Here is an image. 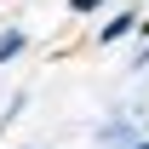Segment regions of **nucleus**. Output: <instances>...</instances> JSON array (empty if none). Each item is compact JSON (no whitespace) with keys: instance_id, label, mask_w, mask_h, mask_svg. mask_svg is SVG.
I'll list each match as a JSON object with an SVG mask.
<instances>
[{"instance_id":"nucleus-1","label":"nucleus","mask_w":149,"mask_h":149,"mask_svg":"<svg viewBox=\"0 0 149 149\" xmlns=\"http://www.w3.org/2000/svg\"><path fill=\"white\" fill-rule=\"evenodd\" d=\"M132 29H138V12H120V17H109V23H103V29H97V40L109 46V40H120V35H132Z\"/></svg>"},{"instance_id":"nucleus-2","label":"nucleus","mask_w":149,"mask_h":149,"mask_svg":"<svg viewBox=\"0 0 149 149\" xmlns=\"http://www.w3.org/2000/svg\"><path fill=\"white\" fill-rule=\"evenodd\" d=\"M17 52H23V29H6L0 35V63H12Z\"/></svg>"},{"instance_id":"nucleus-3","label":"nucleus","mask_w":149,"mask_h":149,"mask_svg":"<svg viewBox=\"0 0 149 149\" xmlns=\"http://www.w3.org/2000/svg\"><path fill=\"white\" fill-rule=\"evenodd\" d=\"M126 132H132L126 120H115V126H103V132H97V138H103V143H126Z\"/></svg>"},{"instance_id":"nucleus-4","label":"nucleus","mask_w":149,"mask_h":149,"mask_svg":"<svg viewBox=\"0 0 149 149\" xmlns=\"http://www.w3.org/2000/svg\"><path fill=\"white\" fill-rule=\"evenodd\" d=\"M97 6H103V0H69V12H80V17H86V12H97Z\"/></svg>"},{"instance_id":"nucleus-5","label":"nucleus","mask_w":149,"mask_h":149,"mask_svg":"<svg viewBox=\"0 0 149 149\" xmlns=\"http://www.w3.org/2000/svg\"><path fill=\"white\" fill-rule=\"evenodd\" d=\"M126 149H149V138H143V143H126Z\"/></svg>"},{"instance_id":"nucleus-6","label":"nucleus","mask_w":149,"mask_h":149,"mask_svg":"<svg viewBox=\"0 0 149 149\" xmlns=\"http://www.w3.org/2000/svg\"><path fill=\"white\" fill-rule=\"evenodd\" d=\"M143 29H149V17H143Z\"/></svg>"}]
</instances>
